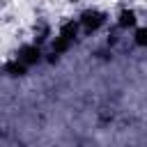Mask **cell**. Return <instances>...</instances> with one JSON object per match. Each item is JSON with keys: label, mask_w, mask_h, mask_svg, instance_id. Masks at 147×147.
Segmentation results:
<instances>
[{"label": "cell", "mask_w": 147, "mask_h": 147, "mask_svg": "<svg viewBox=\"0 0 147 147\" xmlns=\"http://www.w3.org/2000/svg\"><path fill=\"white\" fill-rule=\"evenodd\" d=\"M138 44H147V30H140L138 32V39H136Z\"/></svg>", "instance_id": "4"}, {"label": "cell", "mask_w": 147, "mask_h": 147, "mask_svg": "<svg viewBox=\"0 0 147 147\" xmlns=\"http://www.w3.org/2000/svg\"><path fill=\"white\" fill-rule=\"evenodd\" d=\"M101 23H103V16L96 14V11H87V14L83 16V25H85V30H94V28H99Z\"/></svg>", "instance_id": "1"}, {"label": "cell", "mask_w": 147, "mask_h": 147, "mask_svg": "<svg viewBox=\"0 0 147 147\" xmlns=\"http://www.w3.org/2000/svg\"><path fill=\"white\" fill-rule=\"evenodd\" d=\"M119 23H122V25H131V23H133V14H131V11H129V14L124 11V14H122V21H119Z\"/></svg>", "instance_id": "3"}, {"label": "cell", "mask_w": 147, "mask_h": 147, "mask_svg": "<svg viewBox=\"0 0 147 147\" xmlns=\"http://www.w3.org/2000/svg\"><path fill=\"white\" fill-rule=\"evenodd\" d=\"M37 55H39V51H37V48H25V51L21 53V62H23V64H30V62H34V60H37Z\"/></svg>", "instance_id": "2"}]
</instances>
